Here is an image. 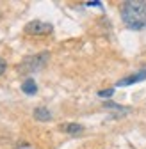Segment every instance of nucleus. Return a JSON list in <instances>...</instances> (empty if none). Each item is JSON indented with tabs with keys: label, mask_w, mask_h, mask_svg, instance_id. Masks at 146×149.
Here are the masks:
<instances>
[{
	"label": "nucleus",
	"mask_w": 146,
	"mask_h": 149,
	"mask_svg": "<svg viewBox=\"0 0 146 149\" xmlns=\"http://www.w3.org/2000/svg\"><path fill=\"white\" fill-rule=\"evenodd\" d=\"M61 132H64L68 135H80L84 132V126L77 124V123H64V124H61Z\"/></svg>",
	"instance_id": "39448f33"
},
{
	"label": "nucleus",
	"mask_w": 146,
	"mask_h": 149,
	"mask_svg": "<svg viewBox=\"0 0 146 149\" xmlns=\"http://www.w3.org/2000/svg\"><path fill=\"white\" fill-rule=\"evenodd\" d=\"M34 119H38L41 123H46V121L52 119V112L46 107H38V108H34Z\"/></svg>",
	"instance_id": "423d86ee"
},
{
	"label": "nucleus",
	"mask_w": 146,
	"mask_h": 149,
	"mask_svg": "<svg viewBox=\"0 0 146 149\" xmlns=\"http://www.w3.org/2000/svg\"><path fill=\"white\" fill-rule=\"evenodd\" d=\"M142 80H146V73L144 71H139V73H135V74H130L128 78H121V80H118V87H126V85H132V84H137V82H142Z\"/></svg>",
	"instance_id": "20e7f679"
},
{
	"label": "nucleus",
	"mask_w": 146,
	"mask_h": 149,
	"mask_svg": "<svg viewBox=\"0 0 146 149\" xmlns=\"http://www.w3.org/2000/svg\"><path fill=\"white\" fill-rule=\"evenodd\" d=\"M48 61H50V53L48 52L34 53V55L25 57L20 64H18L16 66V71L20 73V74H30V73H36V71H39L41 68H45Z\"/></svg>",
	"instance_id": "f03ea898"
},
{
	"label": "nucleus",
	"mask_w": 146,
	"mask_h": 149,
	"mask_svg": "<svg viewBox=\"0 0 146 149\" xmlns=\"http://www.w3.org/2000/svg\"><path fill=\"white\" fill-rule=\"evenodd\" d=\"M105 107H107V108H114V110H121V112H128L126 108H121V107H118V103H112V101H107Z\"/></svg>",
	"instance_id": "1a4fd4ad"
},
{
	"label": "nucleus",
	"mask_w": 146,
	"mask_h": 149,
	"mask_svg": "<svg viewBox=\"0 0 146 149\" xmlns=\"http://www.w3.org/2000/svg\"><path fill=\"white\" fill-rule=\"evenodd\" d=\"M114 94V89H103V91H98V96L100 98H111Z\"/></svg>",
	"instance_id": "6e6552de"
},
{
	"label": "nucleus",
	"mask_w": 146,
	"mask_h": 149,
	"mask_svg": "<svg viewBox=\"0 0 146 149\" xmlns=\"http://www.w3.org/2000/svg\"><path fill=\"white\" fill-rule=\"evenodd\" d=\"M141 71H144V73H146V66H144V68H142V69H141Z\"/></svg>",
	"instance_id": "f8f14e48"
},
{
	"label": "nucleus",
	"mask_w": 146,
	"mask_h": 149,
	"mask_svg": "<svg viewBox=\"0 0 146 149\" xmlns=\"http://www.w3.org/2000/svg\"><path fill=\"white\" fill-rule=\"evenodd\" d=\"M23 32L27 36H48L53 32V25L41 20H32L23 27Z\"/></svg>",
	"instance_id": "7ed1b4c3"
},
{
	"label": "nucleus",
	"mask_w": 146,
	"mask_h": 149,
	"mask_svg": "<svg viewBox=\"0 0 146 149\" xmlns=\"http://www.w3.org/2000/svg\"><path fill=\"white\" fill-rule=\"evenodd\" d=\"M121 20L130 30L146 29V0H126L121 4Z\"/></svg>",
	"instance_id": "f257e3e1"
},
{
	"label": "nucleus",
	"mask_w": 146,
	"mask_h": 149,
	"mask_svg": "<svg viewBox=\"0 0 146 149\" xmlns=\"http://www.w3.org/2000/svg\"><path fill=\"white\" fill-rule=\"evenodd\" d=\"M22 91L25 92L27 96H34L36 92H38V85H36V82H34V78H25L23 80V84H22Z\"/></svg>",
	"instance_id": "0eeeda50"
},
{
	"label": "nucleus",
	"mask_w": 146,
	"mask_h": 149,
	"mask_svg": "<svg viewBox=\"0 0 146 149\" xmlns=\"http://www.w3.org/2000/svg\"><path fill=\"white\" fill-rule=\"evenodd\" d=\"M6 69H7V62H6L2 57H0V74H4V73H6Z\"/></svg>",
	"instance_id": "9d476101"
},
{
	"label": "nucleus",
	"mask_w": 146,
	"mask_h": 149,
	"mask_svg": "<svg viewBox=\"0 0 146 149\" xmlns=\"http://www.w3.org/2000/svg\"><path fill=\"white\" fill-rule=\"evenodd\" d=\"M86 6H89V7H102V2H86Z\"/></svg>",
	"instance_id": "9b49d317"
}]
</instances>
